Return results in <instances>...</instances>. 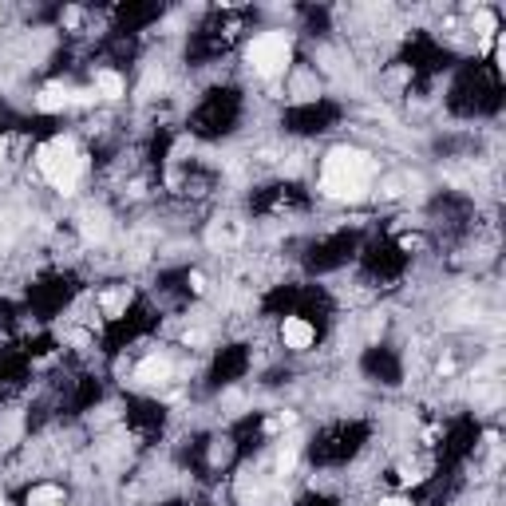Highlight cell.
Returning a JSON list of instances; mask_svg holds the SVG:
<instances>
[{
  "label": "cell",
  "instance_id": "6da1fadb",
  "mask_svg": "<svg viewBox=\"0 0 506 506\" xmlns=\"http://www.w3.org/2000/svg\"><path fill=\"white\" fill-rule=\"evenodd\" d=\"M368 182H372V163L356 146H333L328 158L320 163V190L333 202H356V198H364L368 194Z\"/></svg>",
  "mask_w": 506,
  "mask_h": 506
},
{
  "label": "cell",
  "instance_id": "7a4b0ae2",
  "mask_svg": "<svg viewBox=\"0 0 506 506\" xmlns=\"http://www.w3.org/2000/svg\"><path fill=\"white\" fill-rule=\"evenodd\" d=\"M36 166H40V174L52 182L56 190L68 194V190H76L79 174H84V155H79V146L71 143V138L56 135L36 151Z\"/></svg>",
  "mask_w": 506,
  "mask_h": 506
},
{
  "label": "cell",
  "instance_id": "3957f363",
  "mask_svg": "<svg viewBox=\"0 0 506 506\" xmlns=\"http://www.w3.org/2000/svg\"><path fill=\"white\" fill-rule=\"evenodd\" d=\"M249 68L258 71L261 79H277L293 60V44L285 32H261L258 40L249 44Z\"/></svg>",
  "mask_w": 506,
  "mask_h": 506
},
{
  "label": "cell",
  "instance_id": "277c9868",
  "mask_svg": "<svg viewBox=\"0 0 506 506\" xmlns=\"http://www.w3.org/2000/svg\"><path fill=\"white\" fill-rule=\"evenodd\" d=\"M281 336H285V348H297V352H305L313 340H317L313 325H309V320H300V317H285Z\"/></svg>",
  "mask_w": 506,
  "mask_h": 506
},
{
  "label": "cell",
  "instance_id": "5b68a950",
  "mask_svg": "<svg viewBox=\"0 0 506 506\" xmlns=\"http://www.w3.org/2000/svg\"><path fill=\"white\" fill-rule=\"evenodd\" d=\"M135 376H138V384H166L171 380V360L166 356H146Z\"/></svg>",
  "mask_w": 506,
  "mask_h": 506
},
{
  "label": "cell",
  "instance_id": "8992f818",
  "mask_svg": "<svg viewBox=\"0 0 506 506\" xmlns=\"http://www.w3.org/2000/svg\"><path fill=\"white\" fill-rule=\"evenodd\" d=\"M95 91H99V99H119L123 79L115 76V71H99V76H95Z\"/></svg>",
  "mask_w": 506,
  "mask_h": 506
},
{
  "label": "cell",
  "instance_id": "52a82bcc",
  "mask_svg": "<svg viewBox=\"0 0 506 506\" xmlns=\"http://www.w3.org/2000/svg\"><path fill=\"white\" fill-rule=\"evenodd\" d=\"M56 502H64V490L60 487H40V490H32V495H28V506H56Z\"/></svg>",
  "mask_w": 506,
  "mask_h": 506
},
{
  "label": "cell",
  "instance_id": "ba28073f",
  "mask_svg": "<svg viewBox=\"0 0 506 506\" xmlns=\"http://www.w3.org/2000/svg\"><path fill=\"white\" fill-rule=\"evenodd\" d=\"M475 28H479V36H482V44H490V36L498 32V20H495V12H487V9H479L475 12Z\"/></svg>",
  "mask_w": 506,
  "mask_h": 506
},
{
  "label": "cell",
  "instance_id": "9c48e42d",
  "mask_svg": "<svg viewBox=\"0 0 506 506\" xmlns=\"http://www.w3.org/2000/svg\"><path fill=\"white\" fill-rule=\"evenodd\" d=\"M84 230H87V238L103 241V238H107V222H103V214H91V218H87V226H84Z\"/></svg>",
  "mask_w": 506,
  "mask_h": 506
},
{
  "label": "cell",
  "instance_id": "30bf717a",
  "mask_svg": "<svg viewBox=\"0 0 506 506\" xmlns=\"http://www.w3.org/2000/svg\"><path fill=\"white\" fill-rule=\"evenodd\" d=\"M4 158H9V146L0 143V166H4Z\"/></svg>",
  "mask_w": 506,
  "mask_h": 506
},
{
  "label": "cell",
  "instance_id": "8fae6325",
  "mask_svg": "<svg viewBox=\"0 0 506 506\" xmlns=\"http://www.w3.org/2000/svg\"><path fill=\"white\" fill-rule=\"evenodd\" d=\"M380 506H408V502H400V498H388V502H380Z\"/></svg>",
  "mask_w": 506,
  "mask_h": 506
},
{
  "label": "cell",
  "instance_id": "7c38bea8",
  "mask_svg": "<svg viewBox=\"0 0 506 506\" xmlns=\"http://www.w3.org/2000/svg\"><path fill=\"white\" fill-rule=\"evenodd\" d=\"M56 506H64V502H56Z\"/></svg>",
  "mask_w": 506,
  "mask_h": 506
}]
</instances>
